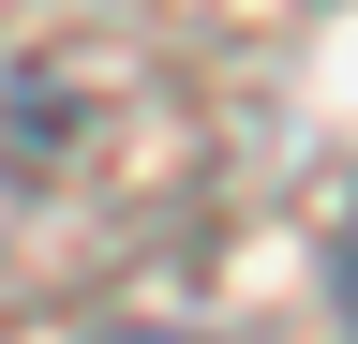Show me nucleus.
<instances>
[{
  "label": "nucleus",
  "mask_w": 358,
  "mask_h": 344,
  "mask_svg": "<svg viewBox=\"0 0 358 344\" xmlns=\"http://www.w3.org/2000/svg\"><path fill=\"white\" fill-rule=\"evenodd\" d=\"M105 344H179V329H105Z\"/></svg>",
  "instance_id": "obj_1"
},
{
  "label": "nucleus",
  "mask_w": 358,
  "mask_h": 344,
  "mask_svg": "<svg viewBox=\"0 0 358 344\" xmlns=\"http://www.w3.org/2000/svg\"><path fill=\"white\" fill-rule=\"evenodd\" d=\"M343 299H358V240H343Z\"/></svg>",
  "instance_id": "obj_2"
}]
</instances>
